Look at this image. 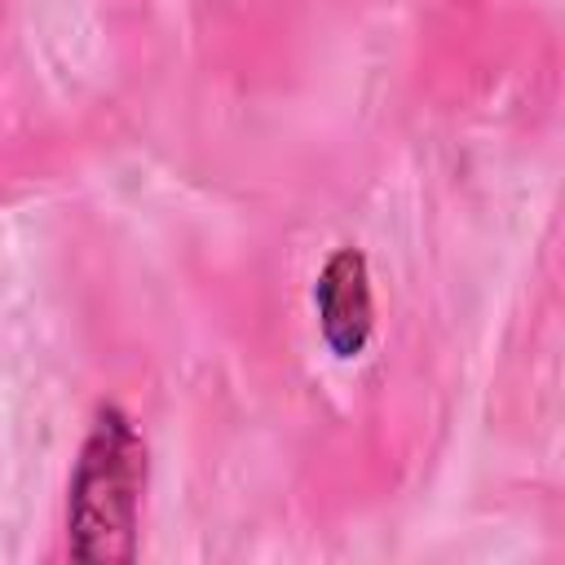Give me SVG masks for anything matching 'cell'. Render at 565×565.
<instances>
[{
	"mask_svg": "<svg viewBox=\"0 0 565 565\" xmlns=\"http://www.w3.org/2000/svg\"><path fill=\"white\" fill-rule=\"evenodd\" d=\"M146 490V441L119 406H97L71 477V556L88 565L137 556V512Z\"/></svg>",
	"mask_w": 565,
	"mask_h": 565,
	"instance_id": "cell-1",
	"label": "cell"
},
{
	"mask_svg": "<svg viewBox=\"0 0 565 565\" xmlns=\"http://www.w3.org/2000/svg\"><path fill=\"white\" fill-rule=\"evenodd\" d=\"M318 305V327L322 340L331 344L335 358H358L371 340V278H366V256L353 247H340L313 287Z\"/></svg>",
	"mask_w": 565,
	"mask_h": 565,
	"instance_id": "cell-2",
	"label": "cell"
}]
</instances>
